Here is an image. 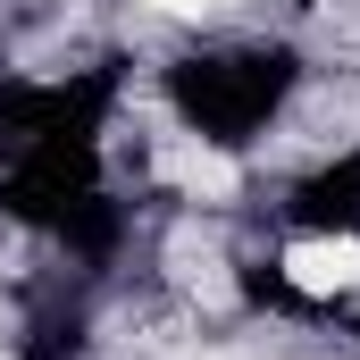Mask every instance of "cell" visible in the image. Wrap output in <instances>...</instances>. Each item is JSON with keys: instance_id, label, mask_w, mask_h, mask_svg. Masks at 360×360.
I'll return each instance as SVG.
<instances>
[{"instance_id": "obj_1", "label": "cell", "mask_w": 360, "mask_h": 360, "mask_svg": "<svg viewBox=\"0 0 360 360\" xmlns=\"http://www.w3.org/2000/svg\"><path fill=\"white\" fill-rule=\"evenodd\" d=\"M285 276H293L302 293H360V243H352V235L293 243V252H285Z\"/></svg>"}, {"instance_id": "obj_2", "label": "cell", "mask_w": 360, "mask_h": 360, "mask_svg": "<svg viewBox=\"0 0 360 360\" xmlns=\"http://www.w3.org/2000/svg\"><path fill=\"white\" fill-rule=\"evenodd\" d=\"M168 168H176V184L193 193V201H235V184H243V168H235L226 151H201V143H184Z\"/></svg>"}, {"instance_id": "obj_3", "label": "cell", "mask_w": 360, "mask_h": 360, "mask_svg": "<svg viewBox=\"0 0 360 360\" xmlns=\"http://www.w3.org/2000/svg\"><path fill=\"white\" fill-rule=\"evenodd\" d=\"M143 8H160V17H226L243 0H143Z\"/></svg>"}]
</instances>
